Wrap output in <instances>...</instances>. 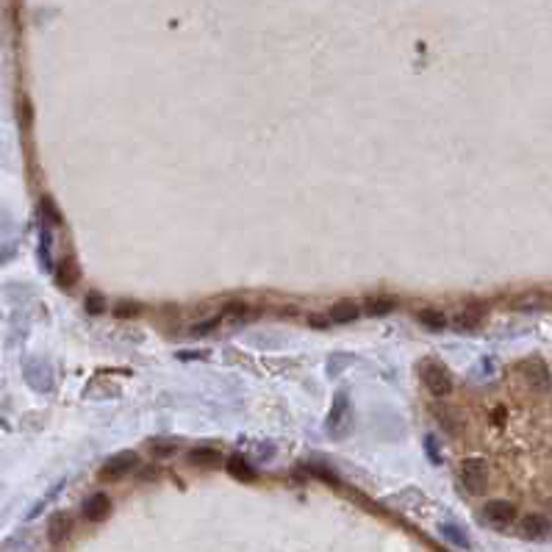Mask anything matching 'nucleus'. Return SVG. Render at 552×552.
Returning a JSON list of instances; mask_svg holds the SVG:
<instances>
[{"instance_id": "nucleus-17", "label": "nucleus", "mask_w": 552, "mask_h": 552, "mask_svg": "<svg viewBox=\"0 0 552 552\" xmlns=\"http://www.w3.org/2000/svg\"><path fill=\"white\" fill-rule=\"evenodd\" d=\"M150 455L153 458H169V455H175L178 453V444L175 441H164V439H156V441H150Z\"/></svg>"}, {"instance_id": "nucleus-18", "label": "nucleus", "mask_w": 552, "mask_h": 552, "mask_svg": "<svg viewBox=\"0 0 552 552\" xmlns=\"http://www.w3.org/2000/svg\"><path fill=\"white\" fill-rule=\"evenodd\" d=\"M145 311L142 309V303H136V300H122L117 309H114V314L120 316V319H134V316H139Z\"/></svg>"}, {"instance_id": "nucleus-8", "label": "nucleus", "mask_w": 552, "mask_h": 552, "mask_svg": "<svg viewBox=\"0 0 552 552\" xmlns=\"http://www.w3.org/2000/svg\"><path fill=\"white\" fill-rule=\"evenodd\" d=\"M525 381L530 383L533 392H547L550 389V369L542 361H528L525 364Z\"/></svg>"}, {"instance_id": "nucleus-13", "label": "nucleus", "mask_w": 552, "mask_h": 552, "mask_svg": "<svg viewBox=\"0 0 552 552\" xmlns=\"http://www.w3.org/2000/svg\"><path fill=\"white\" fill-rule=\"evenodd\" d=\"M395 309H397V300L395 297H386V295L369 297V300L364 303V314L367 316H386V314H392Z\"/></svg>"}, {"instance_id": "nucleus-22", "label": "nucleus", "mask_w": 552, "mask_h": 552, "mask_svg": "<svg viewBox=\"0 0 552 552\" xmlns=\"http://www.w3.org/2000/svg\"><path fill=\"white\" fill-rule=\"evenodd\" d=\"M244 311H247V303L244 300H234V303L225 306V316H236V314H244Z\"/></svg>"}, {"instance_id": "nucleus-5", "label": "nucleus", "mask_w": 552, "mask_h": 552, "mask_svg": "<svg viewBox=\"0 0 552 552\" xmlns=\"http://www.w3.org/2000/svg\"><path fill=\"white\" fill-rule=\"evenodd\" d=\"M108 511H111V500H108L103 491L92 494V497L83 502V508H80V514H83L86 522H103V519L108 516Z\"/></svg>"}, {"instance_id": "nucleus-14", "label": "nucleus", "mask_w": 552, "mask_h": 552, "mask_svg": "<svg viewBox=\"0 0 552 552\" xmlns=\"http://www.w3.org/2000/svg\"><path fill=\"white\" fill-rule=\"evenodd\" d=\"M416 322L422 327H427V330H444L447 327V316L441 314V311H436V309H422L416 314Z\"/></svg>"}, {"instance_id": "nucleus-3", "label": "nucleus", "mask_w": 552, "mask_h": 552, "mask_svg": "<svg viewBox=\"0 0 552 552\" xmlns=\"http://www.w3.org/2000/svg\"><path fill=\"white\" fill-rule=\"evenodd\" d=\"M461 480L469 494H483L488 486V467L483 458H467L461 464Z\"/></svg>"}, {"instance_id": "nucleus-16", "label": "nucleus", "mask_w": 552, "mask_h": 552, "mask_svg": "<svg viewBox=\"0 0 552 552\" xmlns=\"http://www.w3.org/2000/svg\"><path fill=\"white\" fill-rule=\"evenodd\" d=\"M477 325H480V311H474V309H464L455 314V327H461V330H474Z\"/></svg>"}, {"instance_id": "nucleus-15", "label": "nucleus", "mask_w": 552, "mask_h": 552, "mask_svg": "<svg viewBox=\"0 0 552 552\" xmlns=\"http://www.w3.org/2000/svg\"><path fill=\"white\" fill-rule=\"evenodd\" d=\"M217 325H220V316H208V319H200V322H194V325L189 327V336H192V339H203V336L214 333V330H217Z\"/></svg>"}, {"instance_id": "nucleus-4", "label": "nucleus", "mask_w": 552, "mask_h": 552, "mask_svg": "<svg viewBox=\"0 0 552 552\" xmlns=\"http://www.w3.org/2000/svg\"><path fill=\"white\" fill-rule=\"evenodd\" d=\"M483 519L494 528H508L516 519V505L508 500H491L483 505Z\"/></svg>"}, {"instance_id": "nucleus-7", "label": "nucleus", "mask_w": 552, "mask_h": 552, "mask_svg": "<svg viewBox=\"0 0 552 552\" xmlns=\"http://www.w3.org/2000/svg\"><path fill=\"white\" fill-rule=\"evenodd\" d=\"M358 316H361V306H358L355 300H336V303L330 306V311H327V319L336 322V325H350V322H355Z\"/></svg>"}, {"instance_id": "nucleus-6", "label": "nucleus", "mask_w": 552, "mask_h": 552, "mask_svg": "<svg viewBox=\"0 0 552 552\" xmlns=\"http://www.w3.org/2000/svg\"><path fill=\"white\" fill-rule=\"evenodd\" d=\"M519 533H522L525 539L539 542V539H544V536L550 533V522H547V516H542V514H528V516L519 522Z\"/></svg>"}, {"instance_id": "nucleus-1", "label": "nucleus", "mask_w": 552, "mask_h": 552, "mask_svg": "<svg viewBox=\"0 0 552 552\" xmlns=\"http://www.w3.org/2000/svg\"><path fill=\"white\" fill-rule=\"evenodd\" d=\"M419 381L433 397H447L453 392V378H450L447 367L439 364V361H422L419 364Z\"/></svg>"}, {"instance_id": "nucleus-21", "label": "nucleus", "mask_w": 552, "mask_h": 552, "mask_svg": "<svg viewBox=\"0 0 552 552\" xmlns=\"http://www.w3.org/2000/svg\"><path fill=\"white\" fill-rule=\"evenodd\" d=\"M42 211H45V217H48V220H50V222H56V225H59V222H62V217H59V211H56V208H53V203H50V200H48V197H45V200H42Z\"/></svg>"}, {"instance_id": "nucleus-23", "label": "nucleus", "mask_w": 552, "mask_h": 552, "mask_svg": "<svg viewBox=\"0 0 552 552\" xmlns=\"http://www.w3.org/2000/svg\"><path fill=\"white\" fill-rule=\"evenodd\" d=\"M309 322H311V327H327L330 319H325V316H319V314H311L309 316Z\"/></svg>"}, {"instance_id": "nucleus-11", "label": "nucleus", "mask_w": 552, "mask_h": 552, "mask_svg": "<svg viewBox=\"0 0 552 552\" xmlns=\"http://www.w3.org/2000/svg\"><path fill=\"white\" fill-rule=\"evenodd\" d=\"M76 281H78V267H76V261H73V258H62L59 267H56V283H59L62 289H73Z\"/></svg>"}, {"instance_id": "nucleus-2", "label": "nucleus", "mask_w": 552, "mask_h": 552, "mask_svg": "<svg viewBox=\"0 0 552 552\" xmlns=\"http://www.w3.org/2000/svg\"><path fill=\"white\" fill-rule=\"evenodd\" d=\"M136 464H139V458H136V453H134V450L117 453V455H111V458H108V461L100 467L97 477H100V480H108V483H114V480L125 477L128 472H134V469H136Z\"/></svg>"}, {"instance_id": "nucleus-24", "label": "nucleus", "mask_w": 552, "mask_h": 552, "mask_svg": "<svg viewBox=\"0 0 552 552\" xmlns=\"http://www.w3.org/2000/svg\"><path fill=\"white\" fill-rule=\"evenodd\" d=\"M22 122H25V128H31V106H28V100L22 106Z\"/></svg>"}, {"instance_id": "nucleus-19", "label": "nucleus", "mask_w": 552, "mask_h": 552, "mask_svg": "<svg viewBox=\"0 0 552 552\" xmlns=\"http://www.w3.org/2000/svg\"><path fill=\"white\" fill-rule=\"evenodd\" d=\"M441 533H444V539H450L453 544H458V547H464V550L469 547V539H467L458 528H453V525H441Z\"/></svg>"}, {"instance_id": "nucleus-10", "label": "nucleus", "mask_w": 552, "mask_h": 552, "mask_svg": "<svg viewBox=\"0 0 552 552\" xmlns=\"http://www.w3.org/2000/svg\"><path fill=\"white\" fill-rule=\"evenodd\" d=\"M186 461H189L192 467L208 469V467H217V461H220V453H217L214 447H194V450H189Z\"/></svg>"}, {"instance_id": "nucleus-20", "label": "nucleus", "mask_w": 552, "mask_h": 552, "mask_svg": "<svg viewBox=\"0 0 552 552\" xmlns=\"http://www.w3.org/2000/svg\"><path fill=\"white\" fill-rule=\"evenodd\" d=\"M86 311L89 314H103L106 311V300H103L100 292H89L86 295Z\"/></svg>"}, {"instance_id": "nucleus-12", "label": "nucleus", "mask_w": 552, "mask_h": 552, "mask_svg": "<svg viewBox=\"0 0 552 552\" xmlns=\"http://www.w3.org/2000/svg\"><path fill=\"white\" fill-rule=\"evenodd\" d=\"M228 472L234 474L236 480H241V483H253L255 480V469H253V464L244 455H231L228 458Z\"/></svg>"}, {"instance_id": "nucleus-9", "label": "nucleus", "mask_w": 552, "mask_h": 552, "mask_svg": "<svg viewBox=\"0 0 552 552\" xmlns=\"http://www.w3.org/2000/svg\"><path fill=\"white\" fill-rule=\"evenodd\" d=\"M73 533V516L70 514H56L53 519H50V525H48V539H50V544H62V542H67V536Z\"/></svg>"}]
</instances>
